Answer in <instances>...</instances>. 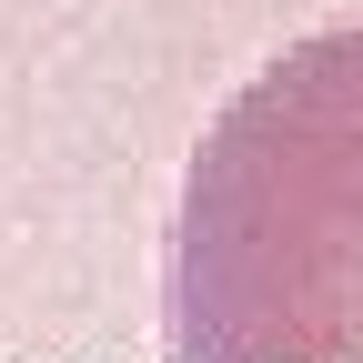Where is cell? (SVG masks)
<instances>
[{"instance_id":"obj_1","label":"cell","mask_w":363,"mask_h":363,"mask_svg":"<svg viewBox=\"0 0 363 363\" xmlns=\"http://www.w3.org/2000/svg\"><path fill=\"white\" fill-rule=\"evenodd\" d=\"M172 363H363V21L283 40L202 121L162 242Z\"/></svg>"}]
</instances>
